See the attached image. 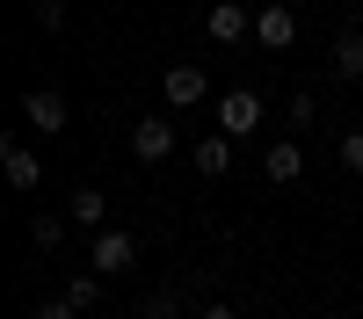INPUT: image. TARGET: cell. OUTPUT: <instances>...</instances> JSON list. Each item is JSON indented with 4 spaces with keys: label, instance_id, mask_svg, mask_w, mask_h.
<instances>
[{
    "label": "cell",
    "instance_id": "1",
    "mask_svg": "<svg viewBox=\"0 0 363 319\" xmlns=\"http://www.w3.org/2000/svg\"><path fill=\"white\" fill-rule=\"evenodd\" d=\"M87 261H95V276H124L131 261H138V240H131V232H116V225H102L95 247H87Z\"/></svg>",
    "mask_w": 363,
    "mask_h": 319
},
{
    "label": "cell",
    "instance_id": "2",
    "mask_svg": "<svg viewBox=\"0 0 363 319\" xmlns=\"http://www.w3.org/2000/svg\"><path fill=\"white\" fill-rule=\"evenodd\" d=\"M131 160H145V167L174 160V124H167V116H138V124H131Z\"/></svg>",
    "mask_w": 363,
    "mask_h": 319
},
{
    "label": "cell",
    "instance_id": "3",
    "mask_svg": "<svg viewBox=\"0 0 363 319\" xmlns=\"http://www.w3.org/2000/svg\"><path fill=\"white\" fill-rule=\"evenodd\" d=\"M203 95H211L203 66H167V73H160V102H167V109H196Z\"/></svg>",
    "mask_w": 363,
    "mask_h": 319
},
{
    "label": "cell",
    "instance_id": "4",
    "mask_svg": "<svg viewBox=\"0 0 363 319\" xmlns=\"http://www.w3.org/2000/svg\"><path fill=\"white\" fill-rule=\"evenodd\" d=\"M22 124H29V131H44V138H58V131H66V95H51V87H29V95H22Z\"/></svg>",
    "mask_w": 363,
    "mask_h": 319
},
{
    "label": "cell",
    "instance_id": "5",
    "mask_svg": "<svg viewBox=\"0 0 363 319\" xmlns=\"http://www.w3.org/2000/svg\"><path fill=\"white\" fill-rule=\"evenodd\" d=\"M255 44H262V51H291V44H298V15L284 8V0H269V8L255 15Z\"/></svg>",
    "mask_w": 363,
    "mask_h": 319
},
{
    "label": "cell",
    "instance_id": "6",
    "mask_svg": "<svg viewBox=\"0 0 363 319\" xmlns=\"http://www.w3.org/2000/svg\"><path fill=\"white\" fill-rule=\"evenodd\" d=\"M218 131H225V138H247V131H262V95L233 87V95L218 102Z\"/></svg>",
    "mask_w": 363,
    "mask_h": 319
},
{
    "label": "cell",
    "instance_id": "7",
    "mask_svg": "<svg viewBox=\"0 0 363 319\" xmlns=\"http://www.w3.org/2000/svg\"><path fill=\"white\" fill-rule=\"evenodd\" d=\"M203 29H211V44H247L255 37V15L240 8V0H218V8L203 15Z\"/></svg>",
    "mask_w": 363,
    "mask_h": 319
},
{
    "label": "cell",
    "instance_id": "8",
    "mask_svg": "<svg viewBox=\"0 0 363 319\" xmlns=\"http://www.w3.org/2000/svg\"><path fill=\"white\" fill-rule=\"evenodd\" d=\"M0 167H8V189H22V196H29V189L44 182V160L29 153L22 138H8V145H0Z\"/></svg>",
    "mask_w": 363,
    "mask_h": 319
},
{
    "label": "cell",
    "instance_id": "9",
    "mask_svg": "<svg viewBox=\"0 0 363 319\" xmlns=\"http://www.w3.org/2000/svg\"><path fill=\"white\" fill-rule=\"evenodd\" d=\"M262 174H269V182H298V174H306V145H298V138H277V145H269V153H262Z\"/></svg>",
    "mask_w": 363,
    "mask_h": 319
},
{
    "label": "cell",
    "instance_id": "10",
    "mask_svg": "<svg viewBox=\"0 0 363 319\" xmlns=\"http://www.w3.org/2000/svg\"><path fill=\"white\" fill-rule=\"evenodd\" d=\"M196 174H211V182H225V174H233V138H225V131H211V138L196 145Z\"/></svg>",
    "mask_w": 363,
    "mask_h": 319
},
{
    "label": "cell",
    "instance_id": "11",
    "mask_svg": "<svg viewBox=\"0 0 363 319\" xmlns=\"http://www.w3.org/2000/svg\"><path fill=\"white\" fill-rule=\"evenodd\" d=\"M73 225H87V232H102V225H109V203H102L95 182H80V189H73Z\"/></svg>",
    "mask_w": 363,
    "mask_h": 319
},
{
    "label": "cell",
    "instance_id": "12",
    "mask_svg": "<svg viewBox=\"0 0 363 319\" xmlns=\"http://www.w3.org/2000/svg\"><path fill=\"white\" fill-rule=\"evenodd\" d=\"M335 80H363V29H349L335 44Z\"/></svg>",
    "mask_w": 363,
    "mask_h": 319
},
{
    "label": "cell",
    "instance_id": "13",
    "mask_svg": "<svg viewBox=\"0 0 363 319\" xmlns=\"http://www.w3.org/2000/svg\"><path fill=\"white\" fill-rule=\"evenodd\" d=\"M284 116H291V131H313V124H320V102L306 95V87H298V95L284 102Z\"/></svg>",
    "mask_w": 363,
    "mask_h": 319
},
{
    "label": "cell",
    "instance_id": "14",
    "mask_svg": "<svg viewBox=\"0 0 363 319\" xmlns=\"http://www.w3.org/2000/svg\"><path fill=\"white\" fill-rule=\"evenodd\" d=\"M29 240H37V247L51 254L58 240H66V218H29Z\"/></svg>",
    "mask_w": 363,
    "mask_h": 319
},
{
    "label": "cell",
    "instance_id": "15",
    "mask_svg": "<svg viewBox=\"0 0 363 319\" xmlns=\"http://www.w3.org/2000/svg\"><path fill=\"white\" fill-rule=\"evenodd\" d=\"M138 312H145V319H174V312H182V298H174V290H153Z\"/></svg>",
    "mask_w": 363,
    "mask_h": 319
},
{
    "label": "cell",
    "instance_id": "16",
    "mask_svg": "<svg viewBox=\"0 0 363 319\" xmlns=\"http://www.w3.org/2000/svg\"><path fill=\"white\" fill-rule=\"evenodd\" d=\"M335 160H342V167H349V174H363V131H349V138H342V145H335Z\"/></svg>",
    "mask_w": 363,
    "mask_h": 319
},
{
    "label": "cell",
    "instance_id": "17",
    "mask_svg": "<svg viewBox=\"0 0 363 319\" xmlns=\"http://www.w3.org/2000/svg\"><path fill=\"white\" fill-rule=\"evenodd\" d=\"M66 298H73V305L87 312V305H95V298H102V283H95V276H73V283H66Z\"/></svg>",
    "mask_w": 363,
    "mask_h": 319
},
{
    "label": "cell",
    "instance_id": "18",
    "mask_svg": "<svg viewBox=\"0 0 363 319\" xmlns=\"http://www.w3.org/2000/svg\"><path fill=\"white\" fill-rule=\"evenodd\" d=\"M73 312H80L73 298H37V312H29V319H73Z\"/></svg>",
    "mask_w": 363,
    "mask_h": 319
},
{
    "label": "cell",
    "instance_id": "19",
    "mask_svg": "<svg viewBox=\"0 0 363 319\" xmlns=\"http://www.w3.org/2000/svg\"><path fill=\"white\" fill-rule=\"evenodd\" d=\"M37 22L44 29H66V0H37Z\"/></svg>",
    "mask_w": 363,
    "mask_h": 319
},
{
    "label": "cell",
    "instance_id": "20",
    "mask_svg": "<svg viewBox=\"0 0 363 319\" xmlns=\"http://www.w3.org/2000/svg\"><path fill=\"white\" fill-rule=\"evenodd\" d=\"M203 319H233V305H203Z\"/></svg>",
    "mask_w": 363,
    "mask_h": 319
},
{
    "label": "cell",
    "instance_id": "21",
    "mask_svg": "<svg viewBox=\"0 0 363 319\" xmlns=\"http://www.w3.org/2000/svg\"><path fill=\"white\" fill-rule=\"evenodd\" d=\"M356 319H363V312H356Z\"/></svg>",
    "mask_w": 363,
    "mask_h": 319
}]
</instances>
